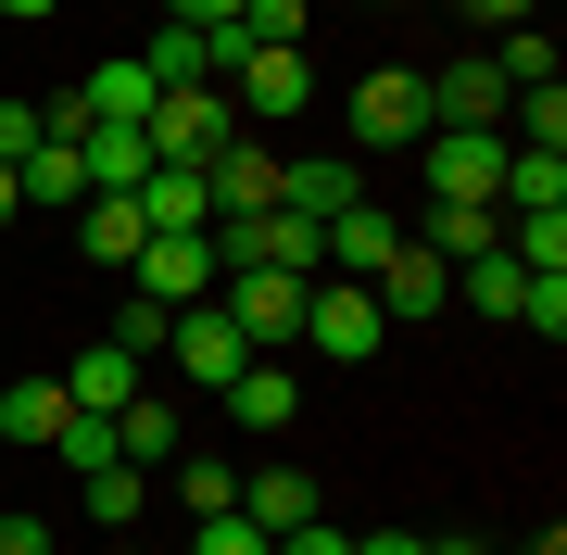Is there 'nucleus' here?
Masks as SVG:
<instances>
[{
  "instance_id": "1",
  "label": "nucleus",
  "mask_w": 567,
  "mask_h": 555,
  "mask_svg": "<svg viewBox=\"0 0 567 555\" xmlns=\"http://www.w3.org/2000/svg\"><path fill=\"white\" fill-rule=\"evenodd\" d=\"M341 126H353V152H416L429 140V63H365Z\"/></svg>"
},
{
  "instance_id": "2",
  "label": "nucleus",
  "mask_w": 567,
  "mask_h": 555,
  "mask_svg": "<svg viewBox=\"0 0 567 555\" xmlns=\"http://www.w3.org/2000/svg\"><path fill=\"white\" fill-rule=\"evenodd\" d=\"M140 140H152V165H215V152L240 140V102H227V89H164L140 114Z\"/></svg>"
},
{
  "instance_id": "3",
  "label": "nucleus",
  "mask_w": 567,
  "mask_h": 555,
  "mask_svg": "<svg viewBox=\"0 0 567 555\" xmlns=\"http://www.w3.org/2000/svg\"><path fill=\"white\" fill-rule=\"evenodd\" d=\"M215 290H227V329H240L252 353H290V341H303V290H316V278H290V266H227Z\"/></svg>"
},
{
  "instance_id": "4",
  "label": "nucleus",
  "mask_w": 567,
  "mask_h": 555,
  "mask_svg": "<svg viewBox=\"0 0 567 555\" xmlns=\"http://www.w3.org/2000/svg\"><path fill=\"white\" fill-rule=\"evenodd\" d=\"M379 341H391V316L365 304V278H316V290H303V353H328V367H365Z\"/></svg>"
},
{
  "instance_id": "5",
  "label": "nucleus",
  "mask_w": 567,
  "mask_h": 555,
  "mask_svg": "<svg viewBox=\"0 0 567 555\" xmlns=\"http://www.w3.org/2000/svg\"><path fill=\"white\" fill-rule=\"evenodd\" d=\"M429 203H492V189H505V126H429Z\"/></svg>"
},
{
  "instance_id": "6",
  "label": "nucleus",
  "mask_w": 567,
  "mask_h": 555,
  "mask_svg": "<svg viewBox=\"0 0 567 555\" xmlns=\"http://www.w3.org/2000/svg\"><path fill=\"white\" fill-rule=\"evenodd\" d=\"M365 304H379L391 329H429V316L454 304V266H442V253H429V240H404V253H391L379 278H365Z\"/></svg>"
},
{
  "instance_id": "7",
  "label": "nucleus",
  "mask_w": 567,
  "mask_h": 555,
  "mask_svg": "<svg viewBox=\"0 0 567 555\" xmlns=\"http://www.w3.org/2000/svg\"><path fill=\"white\" fill-rule=\"evenodd\" d=\"M391 253H404V215H379V203H341L316 227V278H379Z\"/></svg>"
},
{
  "instance_id": "8",
  "label": "nucleus",
  "mask_w": 567,
  "mask_h": 555,
  "mask_svg": "<svg viewBox=\"0 0 567 555\" xmlns=\"http://www.w3.org/2000/svg\"><path fill=\"white\" fill-rule=\"evenodd\" d=\"M164 353H177V367L203 379V391H227V379L252 367V341L227 329V304H177V329H164Z\"/></svg>"
},
{
  "instance_id": "9",
  "label": "nucleus",
  "mask_w": 567,
  "mask_h": 555,
  "mask_svg": "<svg viewBox=\"0 0 567 555\" xmlns=\"http://www.w3.org/2000/svg\"><path fill=\"white\" fill-rule=\"evenodd\" d=\"M126 266H140V290H152L164 316H177V304H215V240H203V227H189V240H140Z\"/></svg>"
},
{
  "instance_id": "10",
  "label": "nucleus",
  "mask_w": 567,
  "mask_h": 555,
  "mask_svg": "<svg viewBox=\"0 0 567 555\" xmlns=\"http://www.w3.org/2000/svg\"><path fill=\"white\" fill-rule=\"evenodd\" d=\"M203 203H215V227L227 215H265V203H278V152H265V140H227L215 165H203Z\"/></svg>"
},
{
  "instance_id": "11",
  "label": "nucleus",
  "mask_w": 567,
  "mask_h": 555,
  "mask_svg": "<svg viewBox=\"0 0 567 555\" xmlns=\"http://www.w3.org/2000/svg\"><path fill=\"white\" fill-rule=\"evenodd\" d=\"M227 102H240V114H303V102H316V63H303V51H240Z\"/></svg>"
},
{
  "instance_id": "12",
  "label": "nucleus",
  "mask_w": 567,
  "mask_h": 555,
  "mask_svg": "<svg viewBox=\"0 0 567 555\" xmlns=\"http://www.w3.org/2000/svg\"><path fill=\"white\" fill-rule=\"evenodd\" d=\"M505 102H517V89L492 76V51H480V63H442V76H429V126H505Z\"/></svg>"
},
{
  "instance_id": "13",
  "label": "nucleus",
  "mask_w": 567,
  "mask_h": 555,
  "mask_svg": "<svg viewBox=\"0 0 567 555\" xmlns=\"http://www.w3.org/2000/svg\"><path fill=\"white\" fill-rule=\"evenodd\" d=\"M240 517L278 543V531H303V517H328V493H316V467H252L240 480Z\"/></svg>"
},
{
  "instance_id": "14",
  "label": "nucleus",
  "mask_w": 567,
  "mask_h": 555,
  "mask_svg": "<svg viewBox=\"0 0 567 555\" xmlns=\"http://www.w3.org/2000/svg\"><path fill=\"white\" fill-rule=\"evenodd\" d=\"M341 203H365V177L341 165V152H303V165H278V215H303V227H328Z\"/></svg>"
},
{
  "instance_id": "15",
  "label": "nucleus",
  "mask_w": 567,
  "mask_h": 555,
  "mask_svg": "<svg viewBox=\"0 0 567 555\" xmlns=\"http://www.w3.org/2000/svg\"><path fill=\"white\" fill-rule=\"evenodd\" d=\"M140 353H114V341H89L76 353V367H63V404H76V417H114V404H140Z\"/></svg>"
},
{
  "instance_id": "16",
  "label": "nucleus",
  "mask_w": 567,
  "mask_h": 555,
  "mask_svg": "<svg viewBox=\"0 0 567 555\" xmlns=\"http://www.w3.org/2000/svg\"><path fill=\"white\" fill-rule=\"evenodd\" d=\"M152 102H164V89H152V63H140V51H126V63H89V76H76V114H89V126H140Z\"/></svg>"
},
{
  "instance_id": "17",
  "label": "nucleus",
  "mask_w": 567,
  "mask_h": 555,
  "mask_svg": "<svg viewBox=\"0 0 567 555\" xmlns=\"http://www.w3.org/2000/svg\"><path fill=\"white\" fill-rule=\"evenodd\" d=\"M140 227H152V240H189V227H215L203 165H152V177H140Z\"/></svg>"
},
{
  "instance_id": "18",
  "label": "nucleus",
  "mask_w": 567,
  "mask_h": 555,
  "mask_svg": "<svg viewBox=\"0 0 567 555\" xmlns=\"http://www.w3.org/2000/svg\"><path fill=\"white\" fill-rule=\"evenodd\" d=\"M227 404H240V430H290V417H303V379H290V353H252V367L227 379Z\"/></svg>"
},
{
  "instance_id": "19",
  "label": "nucleus",
  "mask_w": 567,
  "mask_h": 555,
  "mask_svg": "<svg viewBox=\"0 0 567 555\" xmlns=\"http://www.w3.org/2000/svg\"><path fill=\"white\" fill-rule=\"evenodd\" d=\"M13 189H25V215H76L89 203V165H76V140H39L13 165Z\"/></svg>"
},
{
  "instance_id": "20",
  "label": "nucleus",
  "mask_w": 567,
  "mask_h": 555,
  "mask_svg": "<svg viewBox=\"0 0 567 555\" xmlns=\"http://www.w3.org/2000/svg\"><path fill=\"white\" fill-rule=\"evenodd\" d=\"M76 240H89V266H126V253L152 240V227H140V189H89V203H76Z\"/></svg>"
},
{
  "instance_id": "21",
  "label": "nucleus",
  "mask_w": 567,
  "mask_h": 555,
  "mask_svg": "<svg viewBox=\"0 0 567 555\" xmlns=\"http://www.w3.org/2000/svg\"><path fill=\"white\" fill-rule=\"evenodd\" d=\"M63 379H0V442H25V454H51V430H63Z\"/></svg>"
},
{
  "instance_id": "22",
  "label": "nucleus",
  "mask_w": 567,
  "mask_h": 555,
  "mask_svg": "<svg viewBox=\"0 0 567 555\" xmlns=\"http://www.w3.org/2000/svg\"><path fill=\"white\" fill-rule=\"evenodd\" d=\"M404 240H429L442 266H466V253L505 240V203H429V227H404Z\"/></svg>"
},
{
  "instance_id": "23",
  "label": "nucleus",
  "mask_w": 567,
  "mask_h": 555,
  "mask_svg": "<svg viewBox=\"0 0 567 555\" xmlns=\"http://www.w3.org/2000/svg\"><path fill=\"white\" fill-rule=\"evenodd\" d=\"M76 165H89V189H140L152 177V140H140V126H76Z\"/></svg>"
},
{
  "instance_id": "24",
  "label": "nucleus",
  "mask_w": 567,
  "mask_h": 555,
  "mask_svg": "<svg viewBox=\"0 0 567 555\" xmlns=\"http://www.w3.org/2000/svg\"><path fill=\"white\" fill-rule=\"evenodd\" d=\"M114 454H126V467H177V404H152V391H140V404H114Z\"/></svg>"
},
{
  "instance_id": "25",
  "label": "nucleus",
  "mask_w": 567,
  "mask_h": 555,
  "mask_svg": "<svg viewBox=\"0 0 567 555\" xmlns=\"http://www.w3.org/2000/svg\"><path fill=\"white\" fill-rule=\"evenodd\" d=\"M164 480H177V505H189V517H227V505H240V454H177Z\"/></svg>"
},
{
  "instance_id": "26",
  "label": "nucleus",
  "mask_w": 567,
  "mask_h": 555,
  "mask_svg": "<svg viewBox=\"0 0 567 555\" xmlns=\"http://www.w3.org/2000/svg\"><path fill=\"white\" fill-rule=\"evenodd\" d=\"M140 505H152V467H89V531H140Z\"/></svg>"
},
{
  "instance_id": "27",
  "label": "nucleus",
  "mask_w": 567,
  "mask_h": 555,
  "mask_svg": "<svg viewBox=\"0 0 567 555\" xmlns=\"http://www.w3.org/2000/svg\"><path fill=\"white\" fill-rule=\"evenodd\" d=\"M454 290H466V304H480V316H517V290H529V266H517L505 240H492V253H466V266H454Z\"/></svg>"
},
{
  "instance_id": "28",
  "label": "nucleus",
  "mask_w": 567,
  "mask_h": 555,
  "mask_svg": "<svg viewBox=\"0 0 567 555\" xmlns=\"http://www.w3.org/2000/svg\"><path fill=\"white\" fill-rule=\"evenodd\" d=\"M492 76H505V89H543L555 76V39H543V25H505V39H492Z\"/></svg>"
},
{
  "instance_id": "29",
  "label": "nucleus",
  "mask_w": 567,
  "mask_h": 555,
  "mask_svg": "<svg viewBox=\"0 0 567 555\" xmlns=\"http://www.w3.org/2000/svg\"><path fill=\"white\" fill-rule=\"evenodd\" d=\"M303 13L316 0H240V39L252 51H303Z\"/></svg>"
},
{
  "instance_id": "30",
  "label": "nucleus",
  "mask_w": 567,
  "mask_h": 555,
  "mask_svg": "<svg viewBox=\"0 0 567 555\" xmlns=\"http://www.w3.org/2000/svg\"><path fill=\"white\" fill-rule=\"evenodd\" d=\"M164 329H177V316H164L152 290H126V316H114V353H140V367H152V353H164Z\"/></svg>"
},
{
  "instance_id": "31",
  "label": "nucleus",
  "mask_w": 567,
  "mask_h": 555,
  "mask_svg": "<svg viewBox=\"0 0 567 555\" xmlns=\"http://www.w3.org/2000/svg\"><path fill=\"white\" fill-rule=\"evenodd\" d=\"M189 555H278V543H265V531H252V517H240V505H227V517H203V531H189Z\"/></svg>"
},
{
  "instance_id": "32",
  "label": "nucleus",
  "mask_w": 567,
  "mask_h": 555,
  "mask_svg": "<svg viewBox=\"0 0 567 555\" xmlns=\"http://www.w3.org/2000/svg\"><path fill=\"white\" fill-rule=\"evenodd\" d=\"M39 140H51V126H39V102H25V89H0V165H25Z\"/></svg>"
},
{
  "instance_id": "33",
  "label": "nucleus",
  "mask_w": 567,
  "mask_h": 555,
  "mask_svg": "<svg viewBox=\"0 0 567 555\" xmlns=\"http://www.w3.org/2000/svg\"><path fill=\"white\" fill-rule=\"evenodd\" d=\"M517 329H543V341L567 329V278H529V290H517Z\"/></svg>"
},
{
  "instance_id": "34",
  "label": "nucleus",
  "mask_w": 567,
  "mask_h": 555,
  "mask_svg": "<svg viewBox=\"0 0 567 555\" xmlns=\"http://www.w3.org/2000/svg\"><path fill=\"white\" fill-rule=\"evenodd\" d=\"M278 555H353V531L341 517H303V531H278Z\"/></svg>"
},
{
  "instance_id": "35",
  "label": "nucleus",
  "mask_w": 567,
  "mask_h": 555,
  "mask_svg": "<svg viewBox=\"0 0 567 555\" xmlns=\"http://www.w3.org/2000/svg\"><path fill=\"white\" fill-rule=\"evenodd\" d=\"M466 13H480L492 39H505V25H543V0H466Z\"/></svg>"
},
{
  "instance_id": "36",
  "label": "nucleus",
  "mask_w": 567,
  "mask_h": 555,
  "mask_svg": "<svg viewBox=\"0 0 567 555\" xmlns=\"http://www.w3.org/2000/svg\"><path fill=\"white\" fill-rule=\"evenodd\" d=\"M353 555H429V531H353Z\"/></svg>"
},
{
  "instance_id": "37",
  "label": "nucleus",
  "mask_w": 567,
  "mask_h": 555,
  "mask_svg": "<svg viewBox=\"0 0 567 555\" xmlns=\"http://www.w3.org/2000/svg\"><path fill=\"white\" fill-rule=\"evenodd\" d=\"M0 555H51V531L39 517H0Z\"/></svg>"
},
{
  "instance_id": "38",
  "label": "nucleus",
  "mask_w": 567,
  "mask_h": 555,
  "mask_svg": "<svg viewBox=\"0 0 567 555\" xmlns=\"http://www.w3.org/2000/svg\"><path fill=\"white\" fill-rule=\"evenodd\" d=\"M177 25H240V0H177Z\"/></svg>"
},
{
  "instance_id": "39",
  "label": "nucleus",
  "mask_w": 567,
  "mask_h": 555,
  "mask_svg": "<svg viewBox=\"0 0 567 555\" xmlns=\"http://www.w3.org/2000/svg\"><path fill=\"white\" fill-rule=\"evenodd\" d=\"M0 13H13V25H51V13H63V0H0Z\"/></svg>"
},
{
  "instance_id": "40",
  "label": "nucleus",
  "mask_w": 567,
  "mask_h": 555,
  "mask_svg": "<svg viewBox=\"0 0 567 555\" xmlns=\"http://www.w3.org/2000/svg\"><path fill=\"white\" fill-rule=\"evenodd\" d=\"M13 215H25V189H13V165H0V227H13Z\"/></svg>"
},
{
  "instance_id": "41",
  "label": "nucleus",
  "mask_w": 567,
  "mask_h": 555,
  "mask_svg": "<svg viewBox=\"0 0 567 555\" xmlns=\"http://www.w3.org/2000/svg\"><path fill=\"white\" fill-rule=\"evenodd\" d=\"M429 555H492V543H466V531H442V543H429Z\"/></svg>"
}]
</instances>
